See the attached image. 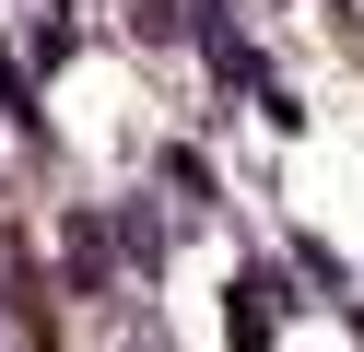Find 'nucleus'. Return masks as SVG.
Returning a JSON list of instances; mask_svg holds the SVG:
<instances>
[{"mask_svg": "<svg viewBox=\"0 0 364 352\" xmlns=\"http://www.w3.org/2000/svg\"><path fill=\"white\" fill-rule=\"evenodd\" d=\"M59 258H71V294H106V270H118V235H106L95 211H71V223H59Z\"/></svg>", "mask_w": 364, "mask_h": 352, "instance_id": "obj_1", "label": "nucleus"}, {"mask_svg": "<svg viewBox=\"0 0 364 352\" xmlns=\"http://www.w3.org/2000/svg\"><path fill=\"white\" fill-rule=\"evenodd\" d=\"M235 352H270V270L235 282Z\"/></svg>", "mask_w": 364, "mask_h": 352, "instance_id": "obj_2", "label": "nucleus"}, {"mask_svg": "<svg viewBox=\"0 0 364 352\" xmlns=\"http://www.w3.org/2000/svg\"><path fill=\"white\" fill-rule=\"evenodd\" d=\"M165 188H176V200H188V211H212V164H200L188 141H176V153H165Z\"/></svg>", "mask_w": 364, "mask_h": 352, "instance_id": "obj_3", "label": "nucleus"}, {"mask_svg": "<svg viewBox=\"0 0 364 352\" xmlns=\"http://www.w3.org/2000/svg\"><path fill=\"white\" fill-rule=\"evenodd\" d=\"M118 247H129V258L153 270V258H165V223H153V211H118Z\"/></svg>", "mask_w": 364, "mask_h": 352, "instance_id": "obj_4", "label": "nucleus"}]
</instances>
